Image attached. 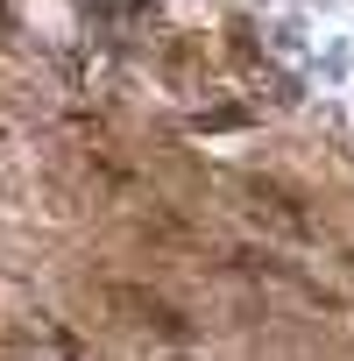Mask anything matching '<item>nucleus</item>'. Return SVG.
<instances>
[{"label":"nucleus","instance_id":"nucleus-1","mask_svg":"<svg viewBox=\"0 0 354 361\" xmlns=\"http://www.w3.org/2000/svg\"><path fill=\"white\" fill-rule=\"evenodd\" d=\"M99 298H106V305H114V312H121L135 333H156V340H192V319L177 312L170 298H156V290H135V283H106Z\"/></svg>","mask_w":354,"mask_h":361},{"label":"nucleus","instance_id":"nucleus-2","mask_svg":"<svg viewBox=\"0 0 354 361\" xmlns=\"http://www.w3.org/2000/svg\"><path fill=\"white\" fill-rule=\"evenodd\" d=\"M248 199L262 206V220H269V227H283L291 241H312V220H305V206H298L291 192H276V185H262V177H255V185H248Z\"/></svg>","mask_w":354,"mask_h":361}]
</instances>
